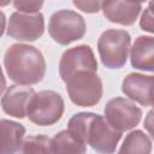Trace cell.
Masks as SVG:
<instances>
[{"instance_id":"7402d4cb","label":"cell","mask_w":154,"mask_h":154,"mask_svg":"<svg viewBox=\"0 0 154 154\" xmlns=\"http://www.w3.org/2000/svg\"><path fill=\"white\" fill-rule=\"evenodd\" d=\"M143 126L147 130V132L150 135V137L154 140V109H150L143 122Z\"/></svg>"},{"instance_id":"277c9868","label":"cell","mask_w":154,"mask_h":154,"mask_svg":"<svg viewBox=\"0 0 154 154\" xmlns=\"http://www.w3.org/2000/svg\"><path fill=\"white\" fill-rule=\"evenodd\" d=\"M65 105L63 96L54 90H41L31 97L26 117L38 126H49L61 119Z\"/></svg>"},{"instance_id":"603a6c76","label":"cell","mask_w":154,"mask_h":154,"mask_svg":"<svg viewBox=\"0 0 154 154\" xmlns=\"http://www.w3.org/2000/svg\"><path fill=\"white\" fill-rule=\"evenodd\" d=\"M152 12H154V1H149L148 2V6H147Z\"/></svg>"},{"instance_id":"3957f363","label":"cell","mask_w":154,"mask_h":154,"mask_svg":"<svg viewBox=\"0 0 154 154\" xmlns=\"http://www.w3.org/2000/svg\"><path fill=\"white\" fill-rule=\"evenodd\" d=\"M65 84L70 100L79 107L96 106L103 94L102 81L97 72L79 71L70 77Z\"/></svg>"},{"instance_id":"5b68a950","label":"cell","mask_w":154,"mask_h":154,"mask_svg":"<svg viewBox=\"0 0 154 154\" xmlns=\"http://www.w3.org/2000/svg\"><path fill=\"white\" fill-rule=\"evenodd\" d=\"M85 31L84 18L72 10H59L51 16L48 22V34L60 46H67L83 38Z\"/></svg>"},{"instance_id":"8992f818","label":"cell","mask_w":154,"mask_h":154,"mask_svg":"<svg viewBox=\"0 0 154 154\" xmlns=\"http://www.w3.org/2000/svg\"><path fill=\"white\" fill-rule=\"evenodd\" d=\"M103 114L106 120L120 132L134 129L142 119V109L130 99L122 96L108 100Z\"/></svg>"},{"instance_id":"5bb4252c","label":"cell","mask_w":154,"mask_h":154,"mask_svg":"<svg viewBox=\"0 0 154 154\" xmlns=\"http://www.w3.org/2000/svg\"><path fill=\"white\" fill-rule=\"evenodd\" d=\"M1 148L0 154H18L25 135V126L20 123L1 119Z\"/></svg>"},{"instance_id":"7a4b0ae2","label":"cell","mask_w":154,"mask_h":154,"mask_svg":"<svg viewBox=\"0 0 154 154\" xmlns=\"http://www.w3.org/2000/svg\"><path fill=\"white\" fill-rule=\"evenodd\" d=\"M131 49V36L123 29H107L97 40L101 63L107 69H120L126 64Z\"/></svg>"},{"instance_id":"d6986e66","label":"cell","mask_w":154,"mask_h":154,"mask_svg":"<svg viewBox=\"0 0 154 154\" xmlns=\"http://www.w3.org/2000/svg\"><path fill=\"white\" fill-rule=\"evenodd\" d=\"M18 12L23 13H38L43 6V1L38 0H16L12 2Z\"/></svg>"},{"instance_id":"52a82bcc","label":"cell","mask_w":154,"mask_h":154,"mask_svg":"<svg viewBox=\"0 0 154 154\" xmlns=\"http://www.w3.org/2000/svg\"><path fill=\"white\" fill-rule=\"evenodd\" d=\"M122 134L106 120L105 116L94 113L87 131V144L99 154H113Z\"/></svg>"},{"instance_id":"2e32d148","label":"cell","mask_w":154,"mask_h":154,"mask_svg":"<svg viewBox=\"0 0 154 154\" xmlns=\"http://www.w3.org/2000/svg\"><path fill=\"white\" fill-rule=\"evenodd\" d=\"M53 154H87V144L75 138L67 130H61L52 138Z\"/></svg>"},{"instance_id":"cb8c5ba5","label":"cell","mask_w":154,"mask_h":154,"mask_svg":"<svg viewBox=\"0 0 154 154\" xmlns=\"http://www.w3.org/2000/svg\"><path fill=\"white\" fill-rule=\"evenodd\" d=\"M153 109H154V105H153Z\"/></svg>"},{"instance_id":"7c38bea8","label":"cell","mask_w":154,"mask_h":154,"mask_svg":"<svg viewBox=\"0 0 154 154\" xmlns=\"http://www.w3.org/2000/svg\"><path fill=\"white\" fill-rule=\"evenodd\" d=\"M141 10L142 4L136 1L107 0L102 1L101 5V11L108 22L125 26L132 25L136 22Z\"/></svg>"},{"instance_id":"e0dca14e","label":"cell","mask_w":154,"mask_h":154,"mask_svg":"<svg viewBox=\"0 0 154 154\" xmlns=\"http://www.w3.org/2000/svg\"><path fill=\"white\" fill-rule=\"evenodd\" d=\"M18 154H53L52 138L46 135L28 136L23 141Z\"/></svg>"},{"instance_id":"ba28073f","label":"cell","mask_w":154,"mask_h":154,"mask_svg":"<svg viewBox=\"0 0 154 154\" xmlns=\"http://www.w3.org/2000/svg\"><path fill=\"white\" fill-rule=\"evenodd\" d=\"M45 32V17L38 13L13 12L6 26V35L17 41L32 42L38 40Z\"/></svg>"},{"instance_id":"6da1fadb","label":"cell","mask_w":154,"mask_h":154,"mask_svg":"<svg viewBox=\"0 0 154 154\" xmlns=\"http://www.w3.org/2000/svg\"><path fill=\"white\" fill-rule=\"evenodd\" d=\"M46 66L42 52L31 45L13 43L4 54L5 72L16 84H37L45 77Z\"/></svg>"},{"instance_id":"4fadbf2b","label":"cell","mask_w":154,"mask_h":154,"mask_svg":"<svg viewBox=\"0 0 154 154\" xmlns=\"http://www.w3.org/2000/svg\"><path fill=\"white\" fill-rule=\"evenodd\" d=\"M130 63L134 69L154 72V36L141 35L135 38L130 49Z\"/></svg>"},{"instance_id":"30bf717a","label":"cell","mask_w":154,"mask_h":154,"mask_svg":"<svg viewBox=\"0 0 154 154\" xmlns=\"http://www.w3.org/2000/svg\"><path fill=\"white\" fill-rule=\"evenodd\" d=\"M122 91L134 102L141 106L154 105V75L131 72L122 82Z\"/></svg>"},{"instance_id":"ac0fdd59","label":"cell","mask_w":154,"mask_h":154,"mask_svg":"<svg viewBox=\"0 0 154 154\" xmlns=\"http://www.w3.org/2000/svg\"><path fill=\"white\" fill-rule=\"evenodd\" d=\"M93 112H79L73 114L67 123V131L78 141L87 144V131L93 118Z\"/></svg>"},{"instance_id":"9a60e30c","label":"cell","mask_w":154,"mask_h":154,"mask_svg":"<svg viewBox=\"0 0 154 154\" xmlns=\"http://www.w3.org/2000/svg\"><path fill=\"white\" fill-rule=\"evenodd\" d=\"M152 141L142 130L130 131L120 146L117 154H150Z\"/></svg>"},{"instance_id":"9c48e42d","label":"cell","mask_w":154,"mask_h":154,"mask_svg":"<svg viewBox=\"0 0 154 154\" xmlns=\"http://www.w3.org/2000/svg\"><path fill=\"white\" fill-rule=\"evenodd\" d=\"M79 71L97 72V60L88 45H78L66 49L59 61V75L63 82H66Z\"/></svg>"},{"instance_id":"8fae6325","label":"cell","mask_w":154,"mask_h":154,"mask_svg":"<svg viewBox=\"0 0 154 154\" xmlns=\"http://www.w3.org/2000/svg\"><path fill=\"white\" fill-rule=\"evenodd\" d=\"M36 91L32 87L13 84L10 85L1 97V108L2 111L14 118L23 119L26 117L28 106Z\"/></svg>"},{"instance_id":"ffe728a7","label":"cell","mask_w":154,"mask_h":154,"mask_svg":"<svg viewBox=\"0 0 154 154\" xmlns=\"http://www.w3.org/2000/svg\"><path fill=\"white\" fill-rule=\"evenodd\" d=\"M72 4L85 13H97L101 10L102 1H89V0H75Z\"/></svg>"},{"instance_id":"44dd1931","label":"cell","mask_w":154,"mask_h":154,"mask_svg":"<svg viewBox=\"0 0 154 154\" xmlns=\"http://www.w3.org/2000/svg\"><path fill=\"white\" fill-rule=\"evenodd\" d=\"M140 28L143 31L154 34V12H152L148 7L143 10L140 18Z\"/></svg>"}]
</instances>
